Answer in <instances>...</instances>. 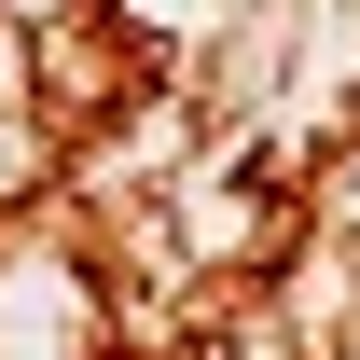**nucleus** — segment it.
Returning <instances> with one entry per match:
<instances>
[]
</instances>
